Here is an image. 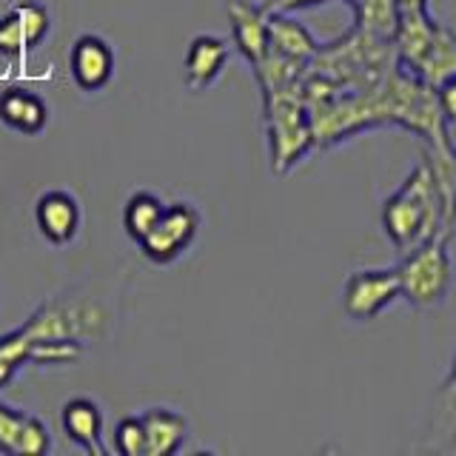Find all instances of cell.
I'll use <instances>...</instances> for the list:
<instances>
[{"instance_id": "3", "label": "cell", "mask_w": 456, "mask_h": 456, "mask_svg": "<svg viewBox=\"0 0 456 456\" xmlns=\"http://www.w3.org/2000/svg\"><path fill=\"white\" fill-rule=\"evenodd\" d=\"M399 299V277L396 268H365L354 271L342 291V308L351 320L368 322L377 320L385 308Z\"/></svg>"}, {"instance_id": "6", "label": "cell", "mask_w": 456, "mask_h": 456, "mask_svg": "<svg viewBox=\"0 0 456 456\" xmlns=\"http://www.w3.org/2000/svg\"><path fill=\"white\" fill-rule=\"evenodd\" d=\"M69 69L83 92H100L114 75V52L103 37L83 35L71 46Z\"/></svg>"}, {"instance_id": "15", "label": "cell", "mask_w": 456, "mask_h": 456, "mask_svg": "<svg viewBox=\"0 0 456 456\" xmlns=\"http://www.w3.org/2000/svg\"><path fill=\"white\" fill-rule=\"evenodd\" d=\"M451 75H456V35L448 26L436 23L434 40L422 57V63L413 71V77H419L428 86H436L439 80H445Z\"/></svg>"}, {"instance_id": "10", "label": "cell", "mask_w": 456, "mask_h": 456, "mask_svg": "<svg viewBox=\"0 0 456 456\" xmlns=\"http://www.w3.org/2000/svg\"><path fill=\"white\" fill-rule=\"evenodd\" d=\"M268 52L308 66L320 52V43L303 23H297L285 12H268Z\"/></svg>"}, {"instance_id": "1", "label": "cell", "mask_w": 456, "mask_h": 456, "mask_svg": "<svg viewBox=\"0 0 456 456\" xmlns=\"http://www.w3.org/2000/svg\"><path fill=\"white\" fill-rule=\"evenodd\" d=\"M448 197L439 189L428 160L411 168L405 183L382 203V232L399 254L445 232Z\"/></svg>"}, {"instance_id": "8", "label": "cell", "mask_w": 456, "mask_h": 456, "mask_svg": "<svg viewBox=\"0 0 456 456\" xmlns=\"http://www.w3.org/2000/svg\"><path fill=\"white\" fill-rule=\"evenodd\" d=\"M228 20L240 54L256 66L268 54V9L251 0H228Z\"/></svg>"}, {"instance_id": "11", "label": "cell", "mask_w": 456, "mask_h": 456, "mask_svg": "<svg viewBox=\"0 0 456 456\" xmlns=\"http://www.w3.org/2000/svg\"><path fill=\"white\" fill-rule=\"evenodd\" d=\"M228 61V46L225 40L200 35L189 43L185 52V86L191 92H206L208 86L220 77V71L225 69Z\"/></svg>"}, {"instance_id": "2", "label": "cell", "mask_w": 456, "mask_h": 456, "mask_svg": "<svg viewBox=\"0 0 456 456\" xmlns=\"http://www.w3.org/2000/svg\"><path fill=\"white\" fill-rule=\"evenodd\" d=\"M399 297L413 308H436L448 299L453 285V260L448 234H436L403 254L396 265Z\"/></svg>"}, {"instance_id": "25", "label": "cell", "mask_w": 456, "mask_h": 456, "mask_svg": "<svg viewBox=\"0 0 456 456\" xmlns=\"http://www.w3.org/2000/svg\"><path fill=\"white\" fill-rule=\"evenodd\" d=\"M445 232H448V237H451V234H456V189H453V194H451V203H448V214H445Z\"/></svg>"}, {"instance_id": "12", "label": "cell", "mask_w": 456, "mask_h": 456, "mask_svg": "<svg viewBox=\"0 0 456 456\" xmlns=\"http://www.w3.org/2000/svg\"><path fill=\"white\" fill-rule=\"evenodd\" d=\"M0 120L20 134H37L43 132V126H46L49 111H46V103H43V97L20 89V86H9V89L0 94Z\"/></svg>"}, {"instance_id": "16", "label": "cell", "mask_w": 456, "mask_h": 456, "mask_svg": "<svg viewBox=\"0 0 456 456\" xmlns=\"http://www.w3.org/2000/svg\"><path fill=\"white\" fill-rule=\"evenodd\" d=\"M351 9H354L356 28H360V32L394 43L396 23H399L396 0H356Z\"/></svg>"}, {"instance_id": "20", "label": "cell", "mask_w": 456, "mask_h": 456, "mask_svg": "<svg viewBox=\"0 0 456 456\" xmlns=\"http://www.w3.org/2000/svg\"><path fill=\"white\" fill-rule=\"evenodd\" d=\"M114 451L120 456H146V428L140 417H123L114 428Z\"/></svg>"}, {"instance_id": "9", "label": "cell", "mask_w": 456, "mask_h": 456, "mask_svg": "<svg viewBox=\"0 0 456 456\" xmlns=\"http://www.w3.org/2000/svg\"><path fill=\"white\" fill-rule=\"evenodd\" d=\"M40 234L54 246L75 240L80 228V206L69 191H46L35 206Z\"/></svg>"}, {"instance_id": "5", "label": "cell", "mask_w": 456, "mask_h": 456, "mask_svg": "<svg viewBox=\"0 0 456 456\" xmlns=\"http://www.w3.org/2000/svg\"><path fill=\"white\" fill-rule=\"evenodd\" d=\"M49 12L40 4H20L6 18H0V54L20 61V57L46 37Z\"/></svg>"}, {"instance_id": "24", "label": "cell", "mask_w": 456, "mask_h": 456, "mask_svg": "<svg viewBox=\"0 0 456 456\" xmlns=\"http://www.w3.org/2000/svg\"><path fill=\"white\" fill-rule=\"evenodd\" d=\"M322 4H328V0H268L265 9L268 12H285V14H291V12H299V9L322 6Z\"/></svg>"}, {"instance_id": "26", "label": "cell", "mask_w": 456, "mask_h": 456, "mask_svg": "<svg viewBox=\"0 0 456 456\" xmlns=\"http://www.w3.org/2000/svg\"><path fill=\"white\" fill-rule=\"evenodd\" d=\"M399 12H408V9H428V0H396Z\"/></svg>"}, {"instance_id": "18", "label": "cell", "mask_w": 456, "mask_h": 456, "mask_svg": "<svg viewBox=\"0 0 456 456\" xmlns=\"http://www.w3.org/2000/svg\"><path fill=\"white\" fill-rule=\"evenodd\" d=\"M83 356V342L75 337L61 339H35L28 351V362L37 365H71Z\"/></svg>"}, {"instance_id": "29", "label": "cell", "mask_w": 456, "mask_h": 456, "mask_svg": "<svg viewBox=\"0 0 456 456\" xmlns=\"http://www.w3.org/2000/svg\"><path fill=\"white\" fill-rule=\"evenodd\" d=\"M346 4H351V6H354V4H356V0H346Z\"/></svg>"}, {"instance_id": "17", "label": "cell", "mask_w": 456, "mask_h": 456, "mask_svg": "<svg viewBox=\"0 0 456 456\" xmlns=\"http://www.w3.org/2000/svg\"><path fill=\"white\" fill-rule=\"evenodd\" d=\"M163 203H160V197H154L149 191H137L134 197H128V203L123 208V225H126V234L132 237V240H142L149 232H151V225L160 220V214H163Z\"/></svg>"}, {"instance_id": "19", "label": "cell", "mask_w": 456, "mask_h": 456, "mask_svg": "<svg viewBox=\"0 0 456 456\" xmlns=\"http://www.w3.org/2000/svg\"><path fill=\"white\" fill-rule=\"evenodd\" d=\"M28 351H32V337L23 328L0 337V388H6L14 374L28 362Z\"/></svg>"}, {"instance_id": "13", "label": "cell", "mask_w": 456, "mask_h": 456, "mask_svg": "<svg viewBox=\"0 0 456 456\" xmlns=\"http://www.w3.org/2000/svg\"><path fill=\"white\" fill-rule=\"evenodd\" d=\"M61 422H63L66 436L75 442V445H80L89 453H100V439H103V413H100V408L92 403V399H86V396L69 399V403L63 405Z\"/></svg>"}, {"instance_id": "7", "label": "cell", "mask_w": 456, "mask_h": 456, "mask_svg": "<svg viewBox=\"0 0 456 456\" xmlns=\"http://www.w3.org/2000/svg\"><path fill=\"white\" fill-rule=\"evenodd\" d=\"M100 317H92L89 308L83 305H66V303H49L40 311H35L26 320L23 331L35 339H61V337H75L80 339L83 334L92 331V322Z\"/></svg>"}, {"instance_id": "22", "label": "cell", "mask_w": 456, "mask_h": 456, "mask_svg": "<svg viewBox=\"0 0 456 456\" xmlns=\"http://www.w3.org/2000/svg\"><path fill=\"white\" fill-rule=\"evenodd\" d=\"M23 419H26V411L0 403V453L14 456V451H18V436H20Z\"/></svg>"}, {"instance_id": "21", "label": "cell", "mask_w": 456, "mask_h": 456, "mask_svg": "<svg viewBox=\"0 0 456 456\" xmlns=\"http://www.w3.org/2000/svg\"><path fill=\"white\" fill-rule=\"evenodd\" d=\"M49 448H52L49 428L43 425V419L32 417V413H26L14 456H43V453H49Z\"/></svg>"}, {"instance_id": "23", "label": "cell", "mask_w": 456, "mask_h": 456, "mask_svg": "<svg viewBox=\"0 0 456 456\" xmlns=\"http://www.w3.org/2000/svg\"><path fill=\"white\" fill-rule=\"evenodd\" d=\"M434 94H436V106L442 111L445 126H456V75L439 80L434 86Z\"/></svg>"}, {"instance_id": "28", "label": "cell", "mask_w": 456, "mask_h": 456, "mask_svg": "<svg viewBox=\"0 0 456 456\" xmlns=\"http://www.w3.org/2000/svg\"><path fill=\"white\" fill-rule=\"evenodd\" d=\"M451 151H453V163H456V149H451Z\"/></svg>"}, {"instance_id": "14", "label": "cell", "mask_w": 456, "mask_h": 456, "mask_svg": "<svg viewBox=\"0 0 456 456\" xmlns=\"http://www.w3.org/2000/svg\"><path fill=\"white\" fill-rule=\"evenodd\" d=\"M140 419L146 428V456H168L183 448L189 425L180 413L168 408H151Z\"/></svg>"}, {"instance_id": "4", "label": "cell", "mask_w": 456, "mask_h": 456, "mask_svg": "<svg viewBox=\"0 0 456 456\" xmlns=\"http://www.w3.org/2000/svg\"><path fill=\"white\" fill-rule=\"evenodd\" d=\"M200 228V214L189 203H175L166 206L160 220L151 225V232L140 240L142 254L149 256L151 263H171L191 246Z\"/></svg>"}, {"instance_id": "27", "label": "cell", "mask_w": 456, "mask_h": 456, "mask_svg": "<svg viewBox=\"0 0 456 456\" xmlns=\"http://www.w3.org/2000/svg\"><path fill=\"white\" fill-rule=\"evenodd\" d=\"M445 391H448V394H456V354H453V362H451L448 379H445Z\"/></svg>"}]
</instances>
